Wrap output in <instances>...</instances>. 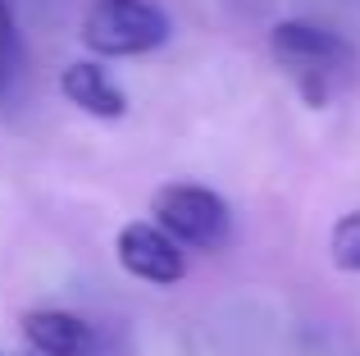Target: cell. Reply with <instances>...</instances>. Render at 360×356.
Returning <instances> with one entry per match:
<instances>
[{
    "mask_svg": "<svg viewBox=\"0 0 360 356\" xmlns=\"http://www.w3.org/2000/svg\"><path fill=\"white\" fill-rule=\"evenodd\" d=\"M269 55L297 78V91L315 110L328 106L338 78L356 69V46L310 18H283L269 32Z\"/></svg>",
    "mask_w": 360,
    "mask_h": 356,
    "instance_id": "1",
    "label": "cell"
},
{
    "mask_svg": "<svg viewBox=\"0 0 360 356\" xmlns=\"http://www.w3.org/2000/svg\"><path fill=\"white\" fill-rule=\"evenodd\" d=\"M174 23L155 0H96L82 14V46L101 60H132L169 42Z\"/></svg>",
    "mask_w": 360,
    "mask_h": 356,
    "instance_id": "2",
    "label": "cell"
},
{
    "mask_svg": "<svg viewBox=\"0 0 360 356\" xmlns=\"http://www.w3.org/2000/svg\"><path fill=\"white\" fill-rule=\"evenodd\" d=\"M150 215L178 247L192 251H214L229 238V201L201 183H165L150 196Z\"/></svg>",
    "mask_w": 360,
    "mask_h": 356,
    "instance_id": "3",
    "label": "cell"
},
{
    "mask_svg": "<svg viewBox=\"0 0 360 356\" xmlns=\"http://www.w3.org/2000/svg\"><path fill=\"white\" fill-rule=\"evenodd\" d=\"M115 256L132 279H141V284H150V288H169V284H178V279L187 274L183 247H178L155 220L123 224L119 242H115Z\"/></svg>",
    "mask_w": 360,
    "mask_h": 356,
    "instance_id": "4",
    "label": "cell"
},
{
    "mask_svg": "<svg viewBox=\"0 0 360 356\" xmlns=\"http://www.w3.org/2000/svg\"><path fill=\"white\" fill-rule=\"evenodd\" d=\"M18 333L27 338V348L37 356H91L96 352V329L82 315L60 311V306H37L23 311Z\"/></svg>",
    "mask_w": 360,
    "mask_h": 356,
    "instance_id": "5",
    "label": "cell"
},
{
    "mask_svg": "<svg viewBox=\"0 0 360 356\" xmlns=\"http://www.w3.org/2000/svg\"><path fill=\"white\" fill-rule=\"evenodd\" d=\"M60 96L69 106H78L91 119H123L128 115V91L105 73V64L96 60H73L60 73Z\"/></svg>",
    "mask_w": 360,
    "mask_h": 356,
    "instance_id": "6",
    "label": "cell"
},
{
    "mask_svg": "<svg viewBox=\"0 0 360 356\" xmlns=\"http://www.w3.org/2000/svg\"><path fill=\"white\" fill-rule=\"evenodd\" d=\"M328 260L342 274H360V210H347L328 233Z\"/></svg>",
    "mask_w": 360,
    "mask_h": 356,
    "instance_id": "7",
    "label": "cell"
},
{
    "mask_svg": "<svg viewBox=\"0 0 360 356\" xmlns=\"http://www.w3.org/2000/svg\"><path fill=\"white\" fill-rule=\"evenodd\" d=\"M14 69H18V27H14L9 0H0V96L14 82Z\"/></svg>",
    "mask_w": 360,
    "mask_h": 356,
    "instance_id": "8",
    "label": "cell"
},
{
    "mask_svg": "<svg viewBox=\"0 0 360 356\" xmlns=\"http://www.w3.org/2000/svg\"><path fill=\"white\" fill-rule=\"evenodd\" d=\"M0 356H9V352H0Z\"/></svg>",
    "mask_w": 360,
    "mask_h": 356,
    "instance_id": "9",
    "label": "cell"
}]
</instances>
